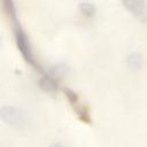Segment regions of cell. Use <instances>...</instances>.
I'll return each instance as SVG.
<instances>
[{"label":"cell","mask_w":147,"mask_h":147,"mask_svg":"<svg viewBox=\"0 0 147 147\" xmlns=\"http://www.w3.org/2000/svg\"><path fill=\"white\" fill-rule=\"evenodd\" d=\"M14 24V37H15V42H16V46H17V49L20 51L22 57L24 59V61L30 64L31 67L40 70V67L38 65L37 61H36V57L33 55V52H32V48H31V45H30V41H29V38L25 33V31L22 29L18 20L14 21L13 22Z\"/></svg>","instance_id":"6da1fadb"},{"label":"cell","mask_w":147,"mask_h":147,"mask_svg":"<svg viewBox=\"0 0 147 147\" xmlns=\"http://www.w3.org/2000/svg\"><path fill=\"white\" fill-rule=\"evenodd\" d=\"M78 8H79V11H80L83 15L87 16V17L94 16V14H95V11H96L95 6H94L93 3H91V2H80L79 6H78Z\"/></svg>","instance_id":"52a82bcc"},{"label":"cell","mask_w":147,"mask_h":147,"mask_svg":"<svg viewBox=\"0 0 147 147\" xmlns=\"http://www.w3.org/2000/svg\"><path fill=\"white\" fill-rule=\"evenodd\" d=\"M39 87L49 95H55L57 92V82L52 74H44L39 79Z\"/></svg>","instance_id":"277c9868"},{"label":"cell","mask_w":147,"mask_h":147,"mask_svg":"<svg viewBox=\"0 0 147 147\" xmlns=\"http://www.w3.org/2000/svg\"><path fill=\"white\" fill-rule=\"evenodd\" d=\"M0 117L6 124H8L10 126H14L16 129H24L29 124L28 115L23 110L16 108L14 106H3V107H1Z\"/></svg>","instance_id":"7a4b0ae2"},{"label":"cell","mask_w":147,"mask_h":147,"mask_svg":"<svg viewBox=\"0 0 147 147\" xmlns=\"http://www.w3.org/2000/svg\"><path fill=\"white\" fill-rule=\"evenodd\" d=\"M142 63H144V59H142V55L138 52H133L129 55L127 57V67L131 71L136 72V71H139L142 67Z\"/></svg>","instance_id":"8992f818"},{"label":"cell","mask_w":147,"mask_h":147,"mask_svg":"<svg viewBox=\"0 0 147 147\" xmlns=\"http://www.w3.org/2000/svg\"><path fill=\"white\" fill-rule=\"evenodd\" d=\"M64 94H65V96H67L70 106L72 107L74 111L79 117V119L82 122H85V123H91L90 111H88L87 107L80 101V99L77 95V93L75 91L70 90V88H64Z\"/></svg>","instance_id":"3957f363"},{"label":"cell","mask_w":147,"mask_h":147,"mask_svg":"<svg viewBox=\"0 0 147 147\" xmlns=\"http://www.w3.org/2000/svg\"><path fill=\"white\" fill-rule=\"evenodd\" d=\"M51 147H63L62 145H59V144H55V145H53V146H51Z\"/></svg>","instance_id":"ba28073f"},{"label":"cell","mask_w":147,"mask_h":147,"mask_svg":"<svg viewBox=\"0 0 147 147\" xmlns=\"http://www.w3.org/2000/svg\"><path fill=\"white\" fill-rule=\"evenodd\" d=\"M124 7L134 16H141L145 13L146 0H122Z\"/></svg>","instance_id":"5b68a950"}]
</instances>
